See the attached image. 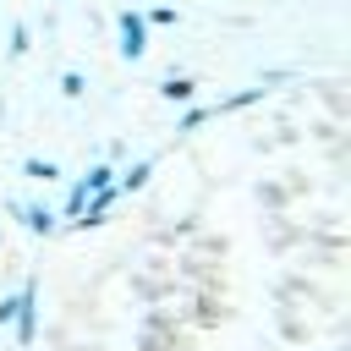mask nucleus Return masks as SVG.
<instances>
[{
	"mask_svg": "<svg viewBox=\"0 0 351 351\" xmlns=\"http://www.w3.org/2000/svg\"><path fill=\"white\" fill-rule=\"evenodd\" d=\"M159 93H165L170 104H186V99L197 93V82H192V77H165V88H159Z\"/></svg>",
	"mask_w": 351,
	"mask_h": 351,
	"instance_id": "0eeeda50",
	"label": "nucleus"
},
{
	"mask_svg": "<svg viewBox=\"0 0 351 351\" xmlns=\"http://www.w3.org/2000/svg\"><path fill=\"white\" fill-rule=\"evenodd\" d=\"M121 55L126 60H143L148 55V22H143V11H121Z\"/></svg>",
	"mask_w": 351,
	"mask_h": 351,
	"instance_id": "f03ea898",
	"label": "nucleus"
},
{
	"mask_svg": "<svg viewBox=\"0 0 351 351\" xmlns=\"http://www.w3.org/2000/svg\"><path fill=\"white\" fill-rule=\"evenodd\" d=\"M22 176L27 181H60V165L55 159H22Z\"/></svg>",
	"mask_w": 351,
	"mask_h": 351,
	"instance_id": "6e6552de",
	"label": "nucleus"
},
{
	"mask_svg": "<svg viewBox=\"0 0 351 351\" xmlns=\"http://www.w3.org/2000/svg\"><path fill=\"white\" fill-rule=\"evenodd\" d=\"M176 16H181L176 5H148L143 11V22H159V27H176Z\"/></svg>",
	"mask_w": 351,
	"mask_h": 351,
	"instance_id": "1a4fd4ad",
	"label": "nucleus"
},
{
	"mask_svg": "<svg viewBox=\"0 0 351 351\" xmlns=\"http://www.w3.org/2000/svg\"><path fill=\"white\" fill-rule=\"evenodd\" d=\"M252 99H263V88H241V93H230V99H219V104H197V110H186V115H181V132H192V126H203V121H214V115L247 110Z\"/></svg>",
	"mask_w": 351,
	"mask_h": 351,
	"instance_id": "f257e3e1",
	"label": "nucleus"
},
{
	"mask_svg": "<svg viewBox=\"0 0 351 351\" xmlns=\"http://www.w3.org/2000/svg\"><path fill=\"white\" fill-rule=\"evenodd\" d=\"M148 176H154V159H137V165H132V170H126V176H121V181H115V192H121V197H126V192H137V186H143V181H148Z\"/></svg>",
	"mask_w": 351,
	"mask_h": 351,
	"instance_id": "423d86ee",
	"label": "nucleus"
},
{
	"mask_svg": "<svg viewBox=\"0 0 351 351\" xmlns=\"http://www.w3.org/2000/svg\"><path fill=\"white\" fill-rule=\"evenodd\" d=\"M16 214H22V225H27V230H38V236H49V230H55V214H49L44 203H27V208H16Z\"/></svg>",
	"mask_w": 351,
	"mask_h": 351,
	"instance_id": "39448f33",
	"label": "nucleus"
},
{
	"mask_svg": "<svg viewBox=\"0 0 351 351\" xmlns=\"http://www.w3.org/2000/svg\"><path fill=\"white\" fill-rule=\"evenodd\" d=\"M16 302H22V291H16L11 302H0V324H11V318H16Z\"/></svg>",
	"mask_w": 351,
	"mask_h": 351,
	"instance_id": "f8f14e48",
	"label": "nucleus"
},
{
	"mask_svg": "<svg viewBox=\"0 0 351 351\" xmlns=\"http://www.w3.org/2000/svg\"><path fill=\"white\" fill-rule=\"evenodd\" d=\"M60 93H66V99H82V93H88L82 71H66V77H60Z\"/></svg>",
	"mask_w": 351,
	"mask_h": 351,
	"instance_id": "9d476101",
	"label": "nucleus"
},
{
	"mask_svg": "<svg viewBox=\"0 0 351 351\" xmlns=\"http://www.w3.org/2000/svg\"><path fill=\"white\" fill-rule=\"evenodd\" d=\"M33 285H22V302H16V340L22 346H33V329H38V313H33Z\"/></svg>",
	"mask_w": 351,
	"mask_h": 351,
	"instance_id": "20e7f679",
	"label": "nucleus"
},
{
	"mask_svg": "<svg viewBox=\"0 0 351 351\" xmlns=\"http://www.w3.org/2000/svg\"><path fill=\"white\" fill-rule=\"evenodd\" d=\"M11 55H27V22L11 27Z\"/></svg>",
	"mask_w": 351,
	"mask_h": 351,
	"instance_id": "9b49d317",
	"label": "nucleus"
},
{
	"mask_svg": "<svg viewBox=\"0 0 351 351\" xmlns=\"http://www.w3.org/2000/svg\"><path fill=\"white\" fill-rule=\"evenodd\" d=\"M110 181H115V170H110V165H93V170H88V176H82V181H77V186L66 192V214L77 219V208H82V203H88V197H93L99 186H110Z\"/></svg>",
	"mask_w": 351,
	"mask_h": 351,
	"instance_id": "7ed1b4c3",
	"label": "nucleus"
}]
</instances>
